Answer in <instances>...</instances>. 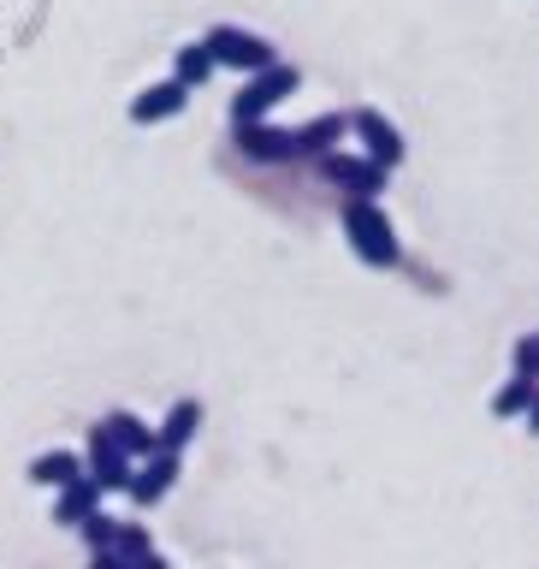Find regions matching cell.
Masks as SVG:
<instances>
[{"mask_svg":"<svg viewBox=\"0 0 539 569\" xmlns=\"http://www.w3.org/2000/svg\"><path fill=\"white\" fill-rule=\"evenodd\" d=\"M338 226H345L350 238V256L373 267V273H386V267L403 261V243H398V226L386 220L380 196H345V208H338Z\"/></svg>","mask_w":539,"mask_h":569,"instance_id":"cell-1","label":"cell"},{"mask_svg":"<svg viewBox=\"0 0 539 569\" xmlns=\"http://www.w3.org/2000/svg\"><path fill=\"white\" fill-rule=\"evenodd\" d=\"M302 89V71L297 66H285V60H273V66H261V71H249L243 78V89L231 96V124H249V119H267L279 101H291Z\"/></svg>","mask_w":539,"mask_h":569,"instance_id":"cell-2","label":"cell"},{"mask_svg":"<svg viewBox=\"0 0 539 569\" xmlns=\"http://www.w3.org/2000/svg\"><path fill=\"white\" fill-rule=\"evenodd\" d=\"M315 172H320V184H332L345 196H380L386 178H391V167H380L373 154H345V149L315 154Z\"/></svg>","mask_w":539,"mask_h":569,"instance_id":"cell-3","label":"cell"},{"mask_svg":"<svg viewBox=\"0 0 539 569\" xmlns=\"http://www.w3.org/2000/svg\"><path fill=\"white\" fill-rule=\"evenodd\" d=\"M202 42L213 48V60H220L226 71H261V66H273L279 60V48L267 42V36H256V30H243V24H213Z\"/></svg>","mask_w":539,"mask_h":569,"instance_id":"cell-4","label":"cell"},{"mask_svg":"<svg viewBox=\"0 0 539 569\" xmlns=\"http://www.w3.org/2000/svg\"><path fill=\"white\" fill-rule=\"evenodd\" d=\"M83 469L101 480L107 492H131V475H137V457L124 451V445L107 433V427L96 421L89 427V439H83Z\"/></svg>","mask_w":539,"mask_h":569,"instance_id":"cell-5","label":"cell"},{"mask_svg":"<svg viewBox=\"0 0 539 569\" xmlns=\"http://www.w3.org/2000/svg\"><path fill=\"white\" fill-rule=\"evenodd\" d=\"M178 475H184V451H172V445H160V451L137 457V475H131V505L137 510H154L160 498L178 487Z\"/></svg>","mask_w":539,"mask_h":569,"instance_id":"cell-6","label":"cell"},{"mask_svg":"<svg viewBox=\"0 0 539 569\" xmlns=\"http://www.w3.org/2000/svg\"><path fill=\"white\" fill-rule=\"evenodd\" d=\"M350 137L362 142V154H373L380 167H403V154H409L403 131L380 113V107H356V113H350Z\"/></svg>","mask_w":539,"mask_h":569,"instance_id":"cell-7","label":"cell"},{"mask_svg":"<svg viewBox=\"0 0 539 569\" xmlns=\"http://www.w3.org/2000/svg\"><path fill=\"white\" fill-rule=\"evenodd\" d=\"M231 142H238L243 160H261V167H285V160H297V131H279V124H267V119L231 124Z\"/></svg>","mask_w":539,"mask_h":569,"instance_id":"cell-8","label":"cell"},{"mask_svg":"<svg viewBox=\"0 0 539 569\" xmlns=\"http://www.w3.org/2000/svg\"><path fill=\"white\" fill-rule=\"evenodd\" d=\"M190 107V83L184 78H167V83H149L131 96V124H167Z\"/></svg>","mask_w":539,"mask_h":569,"instance_id":"cell-9","label":"cell"},{"mask_svg":"<svg viewBox=\"0 0 539 569\" xmlns=\"http://www.w3.org/2000/svg\"><path fill=\"white\" fill-rule=\"evenodd\" d=\"M101 480L96 475H78V480H66V487H53V522L60 528H78L89 510H101Z\"/></svg>","mask_w":539,"mask_h":569,"instance_id":"cell-10","label":"cell"},{"mask_svg":"<svg viewBox=\"0 0 539 569\" xmlns=\"http://www.w3.org/2000/svg\"><path fill=\"white\" fill-rule=\"evenodd\" d=\"M101 427H107V433H113V439H119L131 457H149V451H160V427H149V421L137 416V409H107Z\"/></svg>","mask_w":539,"mask_h":569,"instance_id":"cell-11","label":"cell"},{"mask_svg":"<svg viewBox=\"0 0 539 569\" xmlns=\"http://www.w3.org/2000/svg\"><path fill=\"white\" fill-rule=\"evenodd\" d=\"M345 137H350V113H320V119H309V124H297V160L327 154V149H338Z\"/></svg>","mask_w":539,"mask_h":569,"instance_id":"cell-12","label":"cell"},{"mask_svg":"<svg viewBox=\"0 0 539 569\" xmlns=\"http://www.w3.org/2000/svg\"><path fill=\"white\" fill-rule=\"evenodd\" d=\"M202 421H208V409H202V398H178L172 409H167V421H160V445H172V451H184V445L202 433Z\"/></svg>","mask_w":539,"mask_h":569,"instance_id":"cell-13","label":"cell"},{"mask_svg":"<svg viewBox=\"0 0 539 569\" xmlns=\"http://www.w3.org/2000/svg\"><path fill=\"white\" fill-rule=\"evenodd\" d=\"M24 475H30V487H66V480H78L89 469H83L78 451H42V457H30Z\"/></svg>","mask_w":539,"mask_h":569,"instance_id":"cell-14","label":"cell"},{"mask_svg":"<svg viewBox=\"0 0 539 569\" xmlns=\"http://www.w3.org/2000/svg\"><path fill=\"white\" fill-rule=\"evenodd\" d=\"M533 391H539V380H533V373H516V368H510V380L492 391V416H498V421H516V416H528Z\"/></svg>","mask_w":539,"mask_h":569,"instance_id":"cell-15","label":"cell"},{"mask_svg":"<svg viewBox=\"0 0 539 569\" xmlns=\"http://www.w3.org/2000/svg\"><path fill=\"white\" fill-rule=\"evenodd\" d=\"M113 551H119V563L124 569H160V551H154V540H149V528L142 522H119V540H113Z\"/></svg>","mask_w":539,"mask_h":569,"instance_id":"cell-16","label":"cell"},{"mask_svg":"<svg viewBox=\"0 0 539 569\" xmlns=\"http://www.w3.org/2000/svg\"><path fill=\"white\" fill-rule=\"evenodd\" d=\"M213 71H220V60H213V48H208V42H184V48L172 53V78H184L190 89H202Z\"/></svg>","mask_w":539,"mask_h":569,"instance_id":"cell-17","label":"cell"},{"mask_svg":"<svg viewBox=\"0 0 539 569\" xmlns=\"http://www.w3.org/2000/svg\"><path fill=\"white\" fill-rule=\"evenodd\" d=\"M78 533H83V546L89 551H107L119 540V516H107V510H89L83 522H78Z\"/></svg>","mask_w":539,"mask_h":569,"instance_id":"cell-18","label":"cell"},{"mask_svg":"<svg viewBox=\"0 0 539 569\" xmlns=\"http://www.w3.org/2000/svg\"><path fill=\"white\" fill-rule=\"evenodd\" d=\"M510 362H516V373H533V380H539V332L533 338H516Z\"/></svg>","mask_w":539,"mask_h":569,"instance_id":"cell-19","label":"cell"},{"mask_svg":"<svg viewBox=\"0 0 539 569\" xmlns=\"http://www.w3.org/2000/svg\"><path fill=\"white\" fill-rule=\"evenodd\" d=\"M522 421H528V433L539 439V391H533V403H528V416H522Z\"/></svg>","mask_w":539,"mask_h":569,"instance_id":"cell-20","label":"cell"}]
</instances>
